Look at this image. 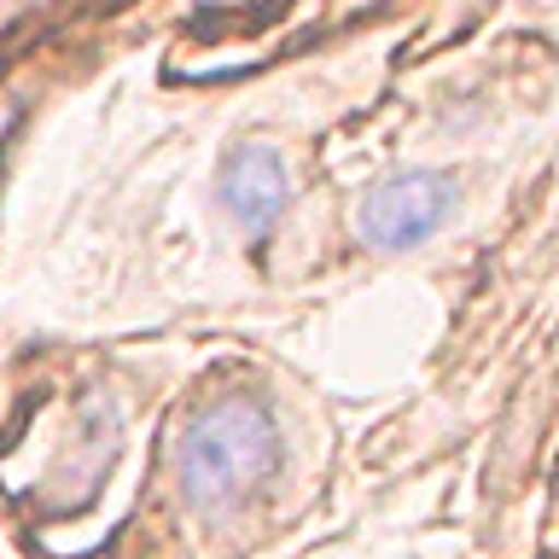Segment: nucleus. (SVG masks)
I'll return each mask as SVG.
<instances>
[{"label":"nucleus","instance_id":"5","mask_svg":"<svg viewBox=\"0 0 559 559\" xmlns=\"http://www.w3.org/2000/svg\"><path fill=\"white\" fill-rule=\"evenodd\" d=\"M199 7H239V0H199Z\"/></svg>","mask_w":559,"mask_h":559},{"label":"nucleus","instance_id":"2","mask_svg":"<svg viewBox=\"0 0 559 559\" xmlns=\"http://www.w3.org/2000/svg\"><path fill=\"white\" fill-rule=\"evenodd\" d=\"M449 210H454V181H449V175L408 169V175L379 181V187L361 199L356 234L373 245V251H408V245H419L426 234H437V227H443Z\"/></svg>","mask_w":559,"mask_h":559},{"label":"nucleus","instance_id":"1","mask_svg":"<svg viewBox=\"0 0 559 559\" xmlns=\"http://www.w3.org/2000/svg\"><path fill=\"white\" fill-rule=\"evenodd\" d=\"M169 466H175L181 501L204 507V513H222V507L245 501L280 466V431L257 396H245V391L210 396L204 408H192L175 426Z\"/></svg>","mask_w":559,"mask_h":559},{"label":"nucleus","instance_id":"4","mask_svg":"<svg viewBox=\"0 0 559 559\" xmlns=\"http://www.w3.org/2000/svg\"><path fill=\"white\" fill-rule=\"evenodd\" d=\"M17 122V105H0V140H7V129Z\"/></svg>","mask_w":559,"mask_h":559},{"label":"nucleus","instance_id":"3","mask_svg":"<svg viewBox=\"0 0 559 559\" xmlns=\"http://www.w3.org/2000/svg\"><path fill=\"white\" fill-rule=\"evenodd\" d=\"M222 204L234 210V222H245L251 234H269L292 204V181H286L280 152L274 146H239L222 164Z\"/></svg>","mask_w":559,"mask_h":559}]
</instances>
